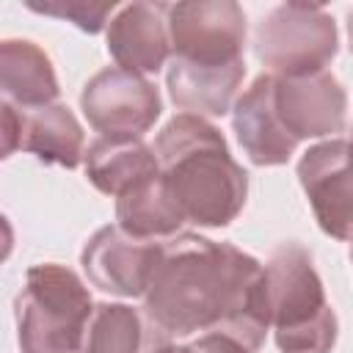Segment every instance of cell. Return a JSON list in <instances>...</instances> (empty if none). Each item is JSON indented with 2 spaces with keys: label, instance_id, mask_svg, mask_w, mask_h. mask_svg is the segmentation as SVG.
Listing matches in <instances>:
<instances>
[{
  "label": "cell",
  "instance_id": "cell-16",
  "mask_svg": "<svg viewBox=\"0 0 353 353\" xmlns=\"http://www.w3.org/2000/svg\"><path fill=\"white\" fill-rule=\"evenodd\" d=\"M168 336L130 303H94L83 331L80 353H149Z\"/></svg>",
  "mask_w": 353,
  "mask_h": 353
},
{
  "label": "cell",
  "instance_id": "cell-7",
  "mask_svg": "<svg viewBox=\"0 0 353 353\" xmlns=\"http://www.w3.org/2000/svg\"><path fill=\"white\" fill-rule=\"evenodd\" d=\"M80 108L102 135L143 138L163 113V97L149 77L105 66L83 85Z\"/></svg>",
  "mask_w": 353,
  "mask_h": 353
},
{
  "label": "cell",
  "instance_id": "cell-8",
  "mask_svg": "<svg viewBox=\"0 0 353 353\" xmlns=\"http://www.w3.org/2000/svg\"><path fill=\"white\" fill-rule=\"evenodd\" d=\"M273 77L270 99L279 124L301 146L314 138H339L347 124V91L331 69Z\"/></svg>",
  "mask_w": 353,
  "mask_h": 353
},
{
  "label": "cell",
  "instance_id": "cell-17",
  "mask_svg": "<svg viewBox=\"0 0 353 353\" xmlns=\"http://www.w3.org/2000/svg\"><path fill=\"white\" fill-rule=\"evenodd\" d=\"M22 149L47 165L72 171L83 163L85 132L69 105L50 102L22 113Z\"/></svg>",
  "mask_w": 353,
  "mask_h": 353
},
{
  "label": "cell",
  "instance_id": "cell-4",
  "mask_svg": "<svg viewBox=\"0 0 353 353\" xmlns=\"http://www.w3.org/2000/svg\"><path fill=\"white\" fill-rule=\"evenodd\" d=\"M91 309V292L72 268L33 265L14 298L19 353H80Z\"/></svg>",
  "mask_w": 353,
  "mask_h": 353
},
{
  "label": "cell",
  "instance_id": "cell-23",
  "mask_svg": "<svg viewBox=\"0 0 353 353\" xmlns=\"http://www.w3.org/2000/svg\"><path fill=\"white\" fill-rule=\"evenodd\" d=\"M149 353H196L193 350V345L188 342V345H174L171 339L168 342H163V345H157L154 350H149Z\"/></svg>",
  "mask_w": 353,
  "mask_h": 353
},
{
  "label": "cell",
  "instance_id": "cell-14",
  "mask_svg": "<svg viewBox=\"0 0 353 353\" xmlns=\"http://www.w3.org/2000/svg\"><path fill=\"white\" fill-rule=\"evenodd\" d=\"M50 55L30 39H0V97L14 108L36 110L58 99Z\"/></svg>",
  "mask_w": 353,
  "mask_h": 353
},
{
  "label": "cell",
  "instance_id": "cell-22",
  "mask_svg": "<svg viewBox=\"0 0 353 353\" xmlns=\"http://www.w3.org/2000/svg\"><path fill=\"white\" fill-rule=\"evenodd\" d=\"M11 251H14V226H11V221L0 212V265L11 256Z\"/></svg>",
  "mask_w": 353,
  "mask_h": 353
},
{
  "label": "cell",
  "instance_id": "cell-6",
  "mask_svg": "<svg viewBox=\"0 0 353 353\" xmlns=\"http://www.w3.org/2000/svg\"><path fill=\"white\" fill-rule=\"evenodd\" d=\"M171 58L193 66H229L243 61L248 22L234 0L168 3Z\"/></svg>",
  "mask_w": 353,
  "mask_h": 353
},
{
  "label": "cell",
  "instance_id": "cell-2",
  "mask_svg": "<svg viewBox=\"0 0 353 353\" xmlns=\"http://www.w3.org/2000/svg\"><path fill=\"white\" fill-rule=\"evenodd\" d=\"M157 171L185 223L221 229L245 207L248 171L232 157L223 132L190 113H176L157 132Z\"/></svg>",
  "mask_w": 353,
  "mask_h": 353
},
{
  "label": "cell",
  "instance_id": "cell-13",
  "mask_svg": "<svg viewBox=\"0 0 353 353\" xmlns=\"http://www.w3.org/2000/svg\"><path fill=\"white\" fill-rule=\"evenodd\" d=\"M165 88L171 102L190 116L215 119L226 116L237 99V88L245 77V61L229 66H193L168 58Z\"/></svg>",
  "mask_w": 353,
  "mask_h": 353
},
{
  "label": "cell",
  "instance_id": "cell-5",
  "mask_svg": "<svg viewBox=\"0 0 353 353\" xmlns=\"http://www.w3.org/2000/svg\"><path fill=\"white\" fill-rule=\"evenodd\" d=\"M254 52L276 77L328 69L339 52L336 19L317 3H281L256 25Z\"/></svg>",
  "mask_w": 353,
  "mask_h": 353
},
{
  "label": "cell",
  "instance_id": "cell-9",
  "mask_svg": "<svg viewBox=\"0 0 353 353\" xmlns=\"http://www.w3.org/2000/svg\"><path fill=\"white\" fill-rule=\"evenodd\" d=\"M160 245L163 240H141L108 223L85 240L80 265L97 290L116 298H143L160 259Z\"/></svg>",
  "mask_w": 353,
  "mask_h": 353
},
{
  "label": "cell",
  "instance_id": "cell-12",
  "mask_svg": "<svg viewBox=\"0 0 353 353\" xmlns=\"http://www.w3.org/2000/svg\"><path fill=\"white\" fill-rule=\"evenodd\" d=\"M270 88L273 77L265 72L232 105V130L237 135V143L243 146L248 160L262 168L284 165L298 149V143L284 132L276 119Z\"/></svg>",
  "mask_w": 353,
  "mask_h": 353
},
{
  "label": "cell",
  "instance_id": "cell-20",
  "mask_svg": "<svg viewBox=\"0 0 353 353\" xmlns=\"http://www.w3.org/2000/svg\"><path fill=\"white\" fill-rule=\"evenodd\" d=\"M22 149V110L0 97V160Z\"/></svg>",
  "mask_w": 353,
  "mask_h": 353
},
{
  "label": "cell",
  "instance_id": "cell-21",
  "mask_svg": "<svg viewBox=\"0 0 353 353\" xmlns=\"http://www.w3.org/2000/svg\"><path fill=\"white\" fill-rule=\"evenodd\" d=\"M190 345H193L196 353H251V350H245L237 339H232V336H226V334H215V331L199 334V339H193Z\"/></svg>",
  "mask_w": 353,
  "mask_h": 353
},
{
  "label": "cell",
  "instance_id": "cell-10",
  "mask_svg": "<svg viewBox=\"0 0 353 353\" xmlns=\"http://www.w3.org/2000/svg\"><path fill=\"white\" fill-rule=\"evenodd\" d=\"M298 182L325 234L350 237V143L345 135L309 146L298 160Z\"/></svg>",
  "mask_w": 353,
  "mask_h": 353
},
{
  "label": "cell",
  "instance_id": "cell-19",
  "mask_svg": "<svg viewBox=\"0 0 353 353\" xmlns=\"http://www.w3.org/2000/svg\"><path fill=\"white\" fill-rule=\"evenodd\" d=\"M30 11L44 14V17H55L63 22H72L74 28L85 30V33H99L105 30L110 14L119 8L113 0L110 3H83V0H58V3H28Z\"/></svg>",
  "mask_w": 353,
  "mask_h": 353
},
{
  "label": "cell",
  "instance_id": "cell-15",
  "mask_svg": "<svg viewBox=\"0 0 353 353\" xmlns=\"http://www.w3.org/2000/svg\"><path fill=\"white\" fill-rule=\"evenodd\" d=\"M83 168L99 193L119 199L132 185L157 174V157L143 138L99 135L94 143H88Z\"/></svg>",
  "mask_w": 353,
  "mask_h": 353
},
{
  "label": "cell",
  "instance_id": "cell-1",
  "mask_svg": "<svg viewBox=\"0 0 353 353\" xmlns=\"http://www.w3.org/2000/svg\"><path fill=\"white\" fill-rule=\"evenodd\" d=\"M141 309L168 339L215 331L256 353L270 331L262 262L199 232L163 240Z\"/></svg>",
  "mask_w": 353,
  "mask_h": 353
},
{
  "label": "cell",
  "instance_id": "cell-18",
  "mask_svg": "<svg viewBox=\"0 0 353 353\" xmlns=\"http://www.w3.org/2000/svg\"><path fill=\"white\" fill-rule=\"evenodd\" d=\"M116 226L141 240H168L179 234L185 218L160 179V171L116 199Z\"/></svg>",
  "mask_w": 353,
  "mask_h": 353
},
{
  "label": "cell",
  "instance_id": "cell-3",
  "mask_svg": "<svg viewBox=\"0 0 353 353\" xmlns=\"http://www.w3.org/2000/svg\"><path fill=\"white\" fill-rule=\"evenodd\" d=\"M262 268L268 323L279 353H331L339 323L325 298L312 251L301 243H281Z\"/></svg>",
  "mask_w": 353,
  "mask_h": 353
},
{
  "label": "cell",
  "instance_id": "cell-11",
  "mask_svg": "<svg viewBox=\"0 0 353 353\" xmlns=\"http://www.w3.org/2000/svg\"><path fill=\"white\" fill-rule=\"evenodd\" d=\"M168 3H127L105 25V44L119 69L157 74L171 58Z\"/></svg>",
  "mask_w": 353,
  "mask_h": 353
}]
</instances>
